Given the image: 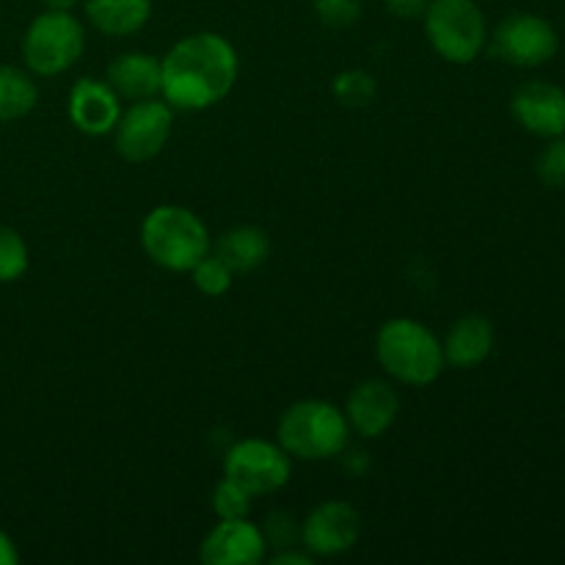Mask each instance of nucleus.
Wrapping results in <instances>:
<instances>
[{
    "label": "nucleus",
    "instance_id": "obj_1",
    "mask_svg": "<svg viewBox=\"0 0 565 565\" xmlns=\"http://www.w3.org/2000/svg\"><path fill=\"white\" fill-rule=\"evenodd\" d=\"M160 97L174 110H207L230 97L241 75V58L221 33L202 31L180 39L160 58Z\"/></svg>",
    "mask_w": 565,
    "mask_h": 565
},
{
    "label": "nucleus",
    "instance_id": "obj_2",
    "mask_svg": "<svg viewBox=\"0 0 565 565\" xmlns=\"http://www.w3.org/2000/svg\"><path fill=\"white\" fill-rule=\"evenodd\" d=\"M375 356L392 381L428 386L445 370L441 340L414 318H392L375 334Z\"/></svg>",
    "mask_w": 565,
    "mask_h": 565
},
{
    "label": "nucleus",
    "instance_id": "obj_3",
    "mask_svg": "<svg viewBox=\"0 0 565 565\" xmlns=\"http://www.w3.org/2000/svg\"><path fill=\"white\" fill-rule=\"evenodd\" d=\"M141 248L160 268L191 274L193 265L213 252V237L193 210L160 204L141 221Z\"/></svg>",
    "mask_w": 565,
    "mask_h": 565
},
{
    "label": "nucleus",
    "instance_id": "obj_4",
    "mask_svg": "<svg viewBox=\"0 0 565 565\" xmlns=\"http://www.w3.org/2000/svg\"><path fill=\"white\" fill-rule=\"evenodd\" d=\"M279 445L290 458L301 461H331L342 456L351 441V425L342 408L329 401H298L281 414Z\"/></svg>",
    "mask_w": 565,
    "mask_h": 565
},
{
    "label": "nucleus",
    "instance_id": "obj_5",
    "mask_svg": "<svg viewBox=\"0 0 565 565\" xmlns=\"http://www.w3.org/2000/svg\"><path fill=\"white\" fill-rule=\"evenodd\" d=\"M423 20L430 47L447 64H472L489 44V25L475 0H430Z\"/></svg>",
    "mask_w": 565,
    "mask_h": 565
},
{
    "label": "nucleus",
    "instance_id": "obj_6",
    "mask_svg": "<svg viewBox=\"0 0 565 565\" xmlns=\"http://www.w3.org/2000/svg\"><path fill=\"white\" fill-rule=\"evenodd\" d=\"M86 50V33L72 11H44L33 17L22 36V61L39 77H55L72 70Z\"/></svg>",
    "mask_w": 565,
    "mask_h": 565
},
{
    "label": "nucleus",
    "instance_id": "obj_7",
    "mask_svg": "<svg viewBox=\"0 0 565 565\" xmlns=\"http://www.w3.org/2000/svg\"><path fill=\"white\" fill-rule=\"evenodd\" d=\"M491 55L502 64L519 66V70H535L550 64L561 50V36L555 25L541 14L530 11H513L491 33Z\"/></svg>",
    "mask_w": 565,
    "mask_h": 565
},
{
    "label": "nucleus",
    "instance_id": "obj_8",
    "mask_svg": "<svg viewBox=\"0 0 565 565\" xmlns=\"http://www.w3.org/2000/svg\"><path fill=\"white\" fill-rule=\"evenodd\" d=\"M174 108L166 99H141L121 110L114 127V147L127 163H147L158 158L171 138Z\"/></svg>",
    "mask_w": 565,
    "mask_h": 565
},
{
    "label": "nucleus",
    "instance_id": "obj_9",
    "mask_svg": "<svg viewBox=\"0 0 565 565\" xmlns=\"http://www.w3.org/2000/svg\"><path fill=\"white\" fill-rule=\"evenodd\" d=\"M292 463L285 447L265 439H243L224 458V478L246 489L252 497L276 494L290 483Z\"/></svg>",
    "mask_w": 565,
    "mask_h": 565
},
{
    "label": "nucleus",
    "instance_id": "obj_10",
    "mask_svg": "<svg viewBox=\"0 0 565 565\" xmlns=\"http://www.w3.org/2000/svg\"><path fill=\"white\" fill-rule=\"evenodd\" d=\"M362 535V516L351 502L326 500L301 522V546L312 557H337L353 550Z\"/></svg>",
    "mask_w": 565,
    "mask_h": 565
},
{
    "label": "nucleus",
    "instance_id": "obj_11",
    "mask_svg": "<svg viewBox=\"0 0 565 565\" xmlns=\"http://www.w3.org/2000/svg\"><path fill=\"white\" fill-rule=\"evenodd\" d=\"M199 561L204 565H259L268 561L263 527L248 519H221L202 539Z\"/></svg>",
    "mask_w": 565,
    "mask_h": 565
},
{
    "label": "nucleus",
    "instance_id": "obj_12",
    "mask_svg": "<svg viewBox=\"0 0 565 565\" xmlns=\"http://www.w3.org/2000/svg\"><path fill=\"white\" fill-rule=\"evenodd\" d=\"M342 412L351 425V434H359L362 439H381L395 425L401 397L390 381L364 379L362 384L353 386Z\"/></svg>",
    "mask_w": 565,
    "mask_h": 565
},
{
    "label": "nucleus",
    "instance_id": "obj_13",
    "mask_svg": "<svg viewBox=\"0 0 565 565\" xmlns=\"http://www.w3.org/2000/svg\"><path fill=\"white\" fill-rule=\"evenodd\" d=\"M511 114L530 136H565V88L550 81H530L513 92Z\"/></svg>",
    "mask_w": 565,
    "mask_h": 565
},
{
    "label": "nucleus",
    "instance_id": "obj_14",
    "mask_svg": "<svg viewBox=\"0 0 565 565\" xmlns=\"http://www.w3.org/2000/svg\"><path fill=\"white\" fill-rule=\"evenodd\" d=\"M66 114L83 136H108L121 116V97L105 77H81L70 92Z\"/></svg>",
    "mask_w": 565,
    "mask_h": 565
},
{
    "label": "nucleus",
    "instance_id": "obj_15",
    "mask_svg": "<svg viewBox=\"0 0 565 565\" xmlns=\"http://www.w3.org/2000/svg\"><path fill=\"white\" fill-rule=\"evenodd\" d=\"M105 81L110 83V88L121 99H127V103H141V99L160 97L163 66H160L158 55L132 50V53H121L110 61Z\"/></svg>",
    "mask_w": 565,
    "mask_h": 565
},
{
    "label": "nucleus",
    "instance_id": "obj_16",
    "mask_svg": "<svg viewBox=\"0 0 565 565\" xmlns=\"http://www.w3.org/2000/svg\"><path fill=\"white\" fill-rule=\"evenodd\" d=\"M445 364L458 370L480 367L494 351V326L483 315H463L441 340Z\"/></svg>",
    "mask_w": 565,
    "mask_h": 565
},
{
    "label": "nucleus",
    "instance_id": "obj_17",
    "mask_svg": "<svg viewBox=\"0 0 565 565\" xmlns=\"http://www.w3.org/2000/svg\"><path fill=\"white\" fill-rule=\"evenodd\" d=\"M86 17L105 36H132L152 17V0H86Z\"/></svg>",
    "mask_w": 565,
    "mask_h": 565
},
{
    "label": "nucleus",
    "instance_id": "obj_18",
    "mask_svg": "<svg viewBox=\"0 0 565 565\" xmlns=\"http://www.w3.org/2000/svg\"><path fill=\"white\" fill-rule=\"evenodd\" d=\"M213 254H218L226 265L237 274H252L259 265H265L270 254V241L259 226L241 224L226 230L213 243Z\"/></svg>",
    "mask_w": 565,
    "mask_h": 565
},
{
    "label": "nucleus",
    "instance_id": "obj_19",
    "mask_svg": "<svg viewBox=\"0 0 565 565\" xmlns=\"http://www.w3.org/2000/svg\"><path fill=\"white\" fill-rule=\"evenodd\" d=\"M39 103L33 75L20 66H0V121H17L31 114Z\"/></svg>",
    "mask_w": 565,
    "mask_h": 565
},
{
    "label": "nucleus",
    "instance_id": "obj_20",
    "mask_svg": "<svg viewBox=\"0 0 565 565\" xmlns=\"http://www.w3.org/2000/svg\"><path fill=\"white\" fill-rule=\"evenodd\" d=\"M31 265V252L14 226L0 224V285H9L25 276Z\"/></svg>",
    "mask_w": 565,
    "mask_h": 565
},
{
    "label": "nucleus",
    "instance_id": "obj_21",
    "mask_svg": "<svg viewBox=\"0 0 565 565\" xmlns=\"http://www.w3.org/2000/svg\"><path fill=\"white\" fill-rule=\"evenodd\" d=\"M191 276H193V285H196V290L202 292V296H210V298L226 296V292L232 290V281H235V270H232L230 265H226L224 259L213 252L193 265Z\"/></svg>",
    "mask_w": 565,
    "mask_h": 565
},
{
    "label": "nucleus",
    "instance_id": "obj_22",
    "mask_svg": "<svg viewBox=\"0 0 565 565\" xmlns=\"http://www.w3.org/2000/svg\"><path fill=\"white\" fill-rule=\"evenodd\" d=\"M331 92H334V99L340 105H348V108H364L375 99V77L364 70H345L334 77L331 83Z\"/></svg>",
    "mask_w": 565,
    "mask_h": 565
},
{
    "label": "nucleus",
    "instance_id": "obj_23",
    "mask_svg": "<svg viewBox=\"0 0 565 565\" xmlns=\"http://www.w3.org/2000/svg\"><path fill=\"white\" fill-rule=\"evenodd\" d=\"M252 500L254 497L246 489H241L230 478H224L213 491V511L218 519H248Z\"/></svg>",
    "mask_w": 565,
    "mask_h": 565
},
{
    "label": "nucleus",
    "instance_id": "obj_24",
    "mask_svg": "<svg viewBox=\"0 0 565 565\" xmlns=\"http://www.w3.org/2000/svg\"><path fill=\"white\" fill-rule=\"evenodd\" d=\"M535 174L546 188H565V136L550 138L535 160Z\"/></svg>",
    "mask_w": 565,
    "mask_h": 565
},
{
    "label": "nucleus",
    "instance_id": "obj_25",
    "mask_svg": "<svg viewBox=\"0 0 565 565\" xmlns=\"http://www.w3.org/2000/svg\"><path fill=\"white\" fill-rule=\"evenodd\" d=\"M315 14L326 28L345 31L362 17V0H315Z\"/></svg>",
    "mask_w": 565,
    "mask_h": 565
},
{
    "label": "nucleus",
    "instance_id": "obj_26",
    "mask_svg": "<svg viewBox=\"0 0 565 565\" xmlns=\"http://www.w3.org/2000/svg\"><path fill=\"white\" fill-rule=\"evenodd\" d=\"M263 535L268 541V546H274V550H287V546H296V541H301V524L290 513L274 511L265 519Z\"/></svg>",
    "mask_w": 565,
    "mask_h": 565
},
{
    "label": "nucleus",
    "instance_id": "obj_27",
    "mask_svg": "<svg viewBox=\"0 0 565 565\" xmlns=\"http://www.w3.org/2000/svg\"><path fill=\"white\" fill-rule=\"evenodd\" d=\"M430 0H384L386 11L395 14L397 20H419L428 9Z\"/></svg>",
    "mask_w": 565,
    "mask_h": 565
},
{
    "label": "nucleus",
    "instance_id": "obj_28",
    "mask_svg": "<svg viewBox=\"0 0 565 565\" xmlns=\"http://www.w3.org/2000/svg\"><path fill=\"white\" fill-rule=\"evenodd\" d=\"M270 565H312L315 557L309 555L307 550H296V546H287V550H279L276 555L268 557Z\"/></svg>",
    "mask_w": 565,
    "mask_h": 565
},
{
    "label": "nucleus",
    "instance_id": "obj_29",
    "mask_svg": "<svg viewBox=\"0 0 565 565\" xmlns=\"http://www.w3.org/2000/svg\"><path fill=\"white\" fill-rule=\"evenodd\" d=\"M20 563V552H17V544L11 541V535H6L0 530V565H17Z\"/></svg>",
    "mask_w": 565,
    "mask_h": 565
},
{
    "label": "nucleus",
    "instance_id": "obj_30",
    "mask_svg": "<svg viewBox=\"0 0 565 565\" xmlns=\"http://www.w3.org/2000/svg\"><path fill=\"white\" fill-rule=\"evenodd\" d=\"M50 11H72L77 0H42Z\"/></svg>",
    "mask_w": 565,
    "mask_h": 565
}]
</instances>
